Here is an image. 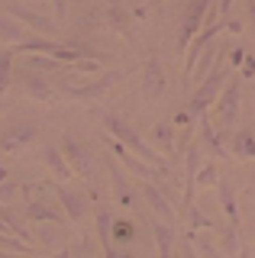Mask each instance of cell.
<instances>
[{
    "instance_id": "6da1fadb",
    "label": "cell",
    "mask_w": 255,
    "mask_h": 258,
    "mask_svg": "<svg viewBox=\"0 0 255 258\" xmlns=\"http://www.w3.org/2000/svg\"><path fill=\"white\" fill-rule=\"evenodd\" d=\"M103 129H107V136H113L116 142H123L130 152H136L142 161H149L152 168H158V171H162V177H168V165H165L162 152L152 149V145L142 139V136H139L130 123H126V119H119V116H113V113H107V116H103Z\"/></svg>"
},
{
    "instance_id": "7a4b0ae2",
    "label": "cell",
    "mask_w": 255,
    "mask_h": 258,
    "mask_svg": "<svg viewBox=\"0 0 255 258\" xmlns=\"http://www.w3.org/2000/svg\"><path fill=\"white\" fill-rule=\"evenodd\" d=\"M223 84H226V81H223V55H220L217 68H213L210 75L204 78L201 91H197L194 97H190V103H187V110L194 113V119H201L204 113H207V107H210V103H213V100H217V97L223 94Z\"/></svg>"
},
{
    "instance_id": "3957f363",
    "label": "cell",
    "mask_w": 255,
    "mask_h": 258,
    "mask_svg": "<svg viewBox=\"0 0 255 258\" xmlns=\"http://www.w3.org/2000/svg\"><path fill=\"white\" fill-rule=\"evenodd\" d=\"M81 78H84V75H71L68 81H61V91H65L68 97H75V100H94V97H100L103 91H110V84H113L119 75H116V71H110V75H100V78L94 75L87 84H78Z\"/></svg>"
},
{
    "instance_id": "277c9868",
    "label": "cell",
    "mask_w": 255,
    "mask_h": 258,
    "mask_svg": "<svg viewBox=\"0 0 255 258\" xmlns=\"http://www.w3.org/2000/svg\"><path fill=\"white\" fill-rule=\"evenodd\" d=\"M61 152H65L68 165L75 168L78 177H84V181H91L94 177V165H91V155H87V149L78 139H71V136H61Z\"/></svg>"
},
{
    "instance_id": "5b68a950",
    "label": "cell",
    "mask_w": 255,
    "mask_h": 258,
    "mask_svg": "<svg viewBox=\"0 0 255 258\" xmlns=\"http://www.w3.org/2000/svg\"><path fill=\"white\" fill-rule=\"evenodd\" d=\"M4 13L17 16V20L23 23V26H29V29L42 32V36H49V32H55V23L49 20V16H45V13H36V10H29V7H23V4H13V0H7V4H4Z\"/></svg>"
},
{
    "instance_id": "8992f818",
    "label": "cell",
    "mask_w": 255,
    "mask_h": 258,
    "mask_svg": "<svg viewBox=\"0 0 255 258\" xmlns=\"http://www.w3.org/2000/svg\"><path fill=\"white\" fill-rule=\"evenodd\" d=\"M239 103H242V91H239V81H233V84L223 87V94L217 97V123L220 126H233L236 123Z\"/></svg>"
},
{
    "instance_id": "52a82bcc",
    "label": "cell",
    "mask_w": 255,
    "mask_h": 258,
    "mask_svg": "<svg viewBox=\"0 0 255 258\" xmlns=\"http://www.w3.org/2000/svg\"><path fill=\"white\" fill-rule=\"evenodd\" d=\"M217 32H220V26H217V23H210V26H204L194 39H190V45L184 48V52H187V55H184V78H187V81H190V75H194L197 61H201V52L213 42V39H217Z\"/></svg>"
},
{
    "instance_id": "ba28073f",
    "label": "cell",
    "mask_w": 255,
    "mask_h": 258,
    "mask_svg": "<svg viewBox=\"0 0 255 258\" xmlns=\"http://www.w3.org/2000/svg\"><path fill=\"white\" fill-rule=\"evenodd\" d=\"M20 94H26V97H33V100H52V84L45 81L42 71H33V68H23L20 75Z\"/></svg>"
},
{
    "instance_id": "9c48e42d",
    "label": "cell",
    "mask_w": 255,
    "mask_h": 258,
    "mask_svg": "<svg viewBox=\"0 0 255 258\" xmlns=\"http://www.w3.org/2000/svg\"><path fill=\"white\" fill-rule=\"evenodd\" d=\"M142 197L149 200V210L165 223H174V204L165 197V190L158 187V181H142Z\"/></svg>"
},
{
    "instance_id": "30bf717a",
    "label": "cell",
    "mask_w": 255,
    "mask_h": 258,
    "mask_svg": "<svg viewBox=\"0 0 255 258\" xmlns=\"http://www.w3.org/2000/svg\"><path fill=\"white\" fill-rule=\"evenodd\" d=\"M65 210L61 207H55L52 200H49V194L45 197H36V200H29V207H26V220L29 223H65Z\"/></svg>"
},
{
    "instance_id": "8fae6325",
    "label": "cell",
    "mask_w": 255,
    "mask_h": 258,
    "mask_svg": "<svg viewBox=\"0 0 255 258\" xmlns=\"http://www.w3.org/2000/svg\"><path fill=\"white\" fill-rule=\"evenodd\" d=\"M55 200H58V207L68 213V220H81L84 210H87V197L78 187H68V184H58V187H55Z\"/></svg>"
},
{
    "instance_id": "7c38bea8",
    "label": "cell",
    "mask_w": 255,
    "mask_h": 258,
    "mask_svg": "<svg viewBox=\"0 0 255 258\" xmlns=\"http://www.w3.org/2000/svg\"><path fill=\"white\" fill-rule=\"evenodd\" d=\"M207 4L210 0H190L187 4V13H184V26H181V45H190V39L201 32V23H204V16H207Z\"/></svg>"
},
{
    "instance_id": "4fadbf2b",
    "label": "cell",
    "mask_w": 255,
    "mask_h": 258,
    "mask_svg": "<svg viewBox=\"0 0 255 258\" xmlns=\"http://www.w3.org/2000/svg\"><path fill=\"white\" fill-rule=\"evenodd\" d=\"M139 91H142V97H149V100L162 97V91H165V71H162V64H158V58H149V64L142 68Z\"/></svg>"
},
{
    "instance_id": "5bb4252c",
    "label": "cell",
    "mask_w": 255,
    "mask_h": 258,
    "mask_svg": "<svg viewBox=\"0 0 255 258\" xmlns=\"http://www.w3.org/2000/svg\"><path fill=\"white\" fill-rule=\"evenodd\" d=\"M103 20H107V26L113 32H123V36L133 32V20H130V10H126L123 0H107L103 4Z\"/></svg>"
},
{
    "instance_id": "9a60e30c",
    "label": "cell",
    "mask_w": 255,
    "mask_h": 258,
    "mask_svg": "<svg viewBox=\"0 0 255 258\" xmlns=\"http://www.w3.org/2000/svg\"><path fill=\"white\" fill-rule=\"evenodd\" d=\"M33 133H36V126H33V123L7 126V129H4V152H7V155H13L17 149H23V145L33 139Z\"/></svg>"
},
{
    "instance_id": "2e32d148",
    "label": "cell",
    "mask_w": 255,
    "mask_h": 258,
    "mask_svg": "<svg viewBox=\"0 0 255 258\" xmlns=\"http://www.w3.org/2000/svg\"><path fill=\"white\" fill-rule=\"evenodd\" d=\"M42 158H45V165H49V171L55 174V181H68L71 174H75V168L68 165V158H65V152H61V145L55 149V145H49V149L42 152Z\"/></svg>"
},
{
    "instance_id": "e0dca14e",
    "label": "cell",
    "mask_w": 255,
    "mask_h": 258,
    "mask_svg": "<svg viewBox=\"0 0 255 258\" xmlns=\"http://www.w3.org/2000/svg\"><path fill=\"white\" fill-rule=\"evenodd\" d=\"M149 226H152V232H155L158 258H174V252H171V248H174V229H171V226L165 223V220H158V216H155V220L149 223Z\"/></svg>"
},
{
    "instance_id": "ac0fdd59",
    "label": "cell",
    "mask_w": 255,
    "mask_h": 258,
    "mask_svg": "<svg viewBox=\"0 0 255 258\" xmlns=\"http://www.w3.org/2000/svg\"><path fill=\"white\" fill-rule=\"evenodd\" d=\"M220 248L226 252V258H242V242H239V223L220 226Z\"/></svg>"
},
{
    "instance_id": "d6986e66",
    "label": "cell",
    "mask_w": 255,
    "mask_h": 258,
    "mask_svg": "<svg viewBox=\"0 0 255 258\" xmlns=\"http://www.w3.org/2000/svg\"><path fill=\"white\" fill-rule=\"evenodd\" d=\"M217 197H220V207H223V213H226V220H229V223H239L236 190H233V184H229L226 177H220V184H217Z\"/></svg>"
},
{
    "instance_id": "ffe728a7",
    "label": "cell",
    "mask_w": 255,
    "mask_h": 258,
    "mask_svg": "<svg viewBox=\"0 0 255 258\" xmlns=\"http://www.w3.org/2000/svg\"><path fill=\"white\" fill-rule=\"evenodd\" d=\"M187 239L194 242V248H197L201 258H226V252L220 248V242H213L210 232H187Z\"/></svg>"
},
{
    "instance_id": "44dd1931",
    "label": "cell",
    "mask_w": 255,
    "mask_h": 258,
    "mask_svg": "<svg viewBox=\"0 0 255 258\" xmlns=\"http://www.w3.org/2000/svg\"><path fill=\"white\" fill-rule=\"evenodd\" d=\"M26 39H29V26H23L17 16L7 13L4 16V42L10 45V48H17L20 42H26Z\"/></svg>"
},
{
    "instance_id": "7402d4cb",
    "label": "cell",
    "mask_w": 255,
    "mask_h": 258,
    "mask_svg": "<svg viewBox=\"0 0 255 258\" xmlns=\"http://www.w3.org/2000/svg\"><path fill=\"white\" fill-rule=\"evenodd\" d=\"M201 149L207 152V155H213V158H220V155H223V145H220V139H217V129L210 126L207 113L201 116Z\"/></svg>"
},
{
    "instance_id": "603a6c76",
    "label": "cell",
    "mask_w": 255,
    "mask_h": 258,
    "mask_svg": "<svg viewBox=\"0 0 255 258\" xmlns=\"http://www.w3.org/2000/svg\"><path fill=\"white\" fill-rule=\"evenodd\" d=\"M97 239L103 245V255L113 252V216L107 210H97Z\"/></svg>"
},
{
    "instance_id": "cb8c5ba5",
    "label": "cell",
    "mask_w": 255,
    "mask_h": 258,
    "mask_svg": "<svg viewBox=\"0 0 255 258\" xmlns=\"http://www.w3.org/2000/svg\"><path fill=\"white\" fill-rule=\"evenodd\" d=\"M110 177H113V194H116V204L130 207V200H133V194H130V181H126V177L119 174L116 161H110Z\"/></svg>"
},
{
    "instance_id": "d4e9b609",
    "label": "cell",
    "mask_w": 255,
    "mask_h": 258,
    "mask_svg": "<svg viewBox=\"0 0 255 258\" xmlns=\"http://www.w3.org/2000/svg\"><path fill=\"white\" fill-rule=\"evenodd\" d=\"M152 142L158 145V152H162V155H171V152H174V136H171V126L158 123V126L152 129Z\"/></svg>"
},
{
    "instance_id": "484cf974",
    "label": "cell",
    "mask_w": 255,
    "mask_h": 258,
    "mask_svg": "<svg viewBox=\"0 0 255 258\" xmlns=\"http://www.w3.org/2000/svg\"><path fill=\"white\" fill-rule=\"evenodd\" d=\"M233 152L239 158H255V133H236Z\"/></svg>"
},
{
    "instance_id": "4316f807",
    "label": "cell",
    "mask_w": 255,
    "mask_h": 258,
    "mask_svg": "<svg viewBox=\"0 0 255 258\" xmlns=\"http://www.w3.org/2000/svg\"><path fill=\"white\" fill-rule=\"evenodd\" d=\"M10 84H13V48L7 45L4 48V58H0V87L10 91Z\"/></svg>"
},
{
    "instance_id": "83f0119b",
    "label": "cell",
    "mask_w": 255,
    "mask_h": 258,
    "mask_svg": "<svg viewBox=\"0 0 255 258\" xmlns=\"http://www.w3.org/2000/svg\"><path fill=\"white\" fill-rule=\"evenodd\" d=\"M133 239H136V226H133L130 220H113V242L130 245Z\"/></svg>"
},
{
    "instance_id": "f1b7e54d",
    "label": "cell",
    "mask_w": 255,
    "mask_h": 258,
    "mask_svg": "<svg viewBox=\"0 0 255 258\" xmlns=\"http://www.w3.org/2000/svg\"><path fill=\"white\" fill-rule=\"evenodd\" d=\"M181 213H184V220H187V232H201V229H210V220H207L204 213H197L194 207H184Z\"/></svg>"
},
{
    "instance_id": "f546056e",
    "label": "cell",
    "mask_w": 255,
    "mask_h": 258,
    "mask_svg": "<svg viewBox=\"0 0 255 258\" xmlns=\"http://www.w3.org/2000/svg\"><path fill=\"white\" fill-rule=\"evenodd\" d=\"M217 184H220L217 165H204L201 171H197V187H217Z\"/></svg>"
},
{
    "instance_id": "4dcf8cb0",
    "label": "cell",
    "mask_w": 255,
    "mask_h": 258,
    "mask_svg": "<svg viewBox=\"0 0 255 258\" xmlns=\"http://www.w3.org/2000/svg\"><path fill=\"white\" fill-rule=\"evenodd\" d=\"M242 78H255V55H245V61H242Z\"/></svg>"
},
{
    "instance_id": "1f68e13d",
    "label": "cell",
    "mask_w": 255,
    "mask_h": 258,
    "mask_svg": "<svg viewBox=\"0 0 255 258\" xmlns=\"http://www.w3.org/2000/svg\"><path fill=\"white\" fill-rule=\"evenodd\" d=\"M52 7H55V16H58V20L68 16V0H52Z\"/></svg>"
},
{
    "instance_id": "d6a6232c",
    "label": "cell",
    "mask_w": 255,
    "mask_h": 258,
    "mask_svg": "<svg viewBox=\"0 0 255 258\" xmlns=\"http://www.w3.org/2000/svg\"><path fill=\"white\" fill-rule=\"evenodd\" d=\"M233 4H236V0H217V13L223 16V20L229 16V10H233Z\"/></svg>"
},
{
    "instance_id": "836d02e7",
    "label": "cell",
    "mask_w": 255,
    "mask_h": 258,
    "mask_svg": "<svg viewBox=\"0 0 255 258\" xmlns=\"http://www.w3.org/2000/svg\"><path fill=\"white\" fill-rule=\"evenodd\" d=\"M181 255H184V258H201V255H197V248H194V242H184V248H181Z\"/></svg>"
},
{
    "instance_id": "e575fe53",
    "label": "cell",
    "mask_w": 255,
    "mask_h": 258,
    "mask_svg": "<svg viewBox=\"0 0 255 258\" xmlns=\"http://www.w3.org/2000/svg\"><path fill=\"white\" fill-rule=\"evenodd\" d=\"M245 197H249V204H255V168H252V177H249V187H245Z\"/></svg>"
},
{
    "instance_id": "d590c367",
    "label": "cell",
    "mask_w": 255,
    "mask_h": 258,
    "mask_svg": "<svg viewBox=\"0 0 255 258\" xmlns=\"http://www.w3.org/2000/svg\"><path fill=\"white\" fill-rule=\"evenodd\" d=\"M229 61H233V64H242L245 61V52H242V48H233V52H229Z\"/></svg>"
},
{
    "instance_id": "8d00e7d4",
    "label": "cell",
    "mask_w": 255,
    "mask_h": 258,
    "mask_svg": "<svg viewBox=\"0 0 255 258\" xmlns=\"http://www.w3.org/2000/svg\"><path fill=\"white\" fill-rule=\"evenodd\" d=\"M226 32H242V23H239V20H226Z\"/></svg>"
},
{
    "instance_id": "74e56055",
    "label": "cell",
    "mask_w": 255,
    "mask_h": 258,
    "mask_svg": "<svg viewBox=\"0 0 255 258\" xmlns=\"http://www.w3.org/2000/svg\"><path fill=\"white\" fill-rule=\"evenodd\" d=\"M55 258H71V252H58V255H55Z\"/></svg>"
},
{
    "instance_id": "f35d334b",
    "label": "cell",
    "mask_w": 255,
    "mask_h": 258,
    "mask_svg": "<svg viewBox=\"0 0 255 258\" xmlns=\"http://www.w3.org/2000/svg\"><path fill=\"white\" fill-rule=\"evenodd\" d=\"M149 7H162V0H149Z\"/></svg>"
},
{
    "instance_id": "ab89813d",
    "label": "cell",
    "mask_w": 255,
    "mask_h": 258,
    "mask_svg": "<svg viewBox=\"0 0 255 258\" xmlns=\"http://www.w3.org/2000/svg\"><path fill=\"white\" fill-rule=\"evenodd\" d=\"M174 258H184V255H174Z\"/></svg>"
}]
</instances>
